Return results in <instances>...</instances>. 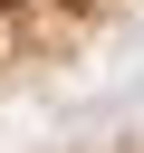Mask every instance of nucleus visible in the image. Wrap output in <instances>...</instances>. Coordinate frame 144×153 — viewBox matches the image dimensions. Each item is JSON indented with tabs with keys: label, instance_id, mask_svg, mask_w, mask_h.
<instances>
[{
	"label": "nucleus",
	"instance_id": "nucleus-1",
	"mask_svg": "<svg viewBox=\"0 0 144 153\" xmlns=\"http://www.w3.org/2000/svg\"><path fill=\"white\" fill-rule=\"evenodd\" d=\"M115 0H0V76H19L29 57H58L67 38H86Z\"/></svg>",
	"mask_w": 144,
	"mask_h": 153
},
{
	"label": "nucleus",
	"instance_id": "nucleus-2",
	"mask_svg": "<svg viewBox=\"0 0 144 153\" xmlns=\"http://www.w3.org/2000/svg\"><path fill=\"white\" fill-rule=\"evenodd\" d=\"M48 153H144V124H125V134H77V143H48Z\"/></svg>",
	"mask_w": 144,
	"mask_h": 153
}]
</instances>
